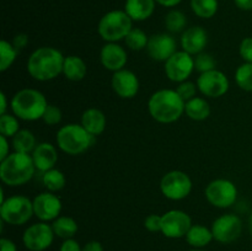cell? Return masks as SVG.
<instances>
[{
	"label": "cell",
	"mask_w": 252,
	"mask_h": 251,
	"mask_svg": "<svg viewBox=\"0 0 252 251\" xmlns=\"http://www.w3.org/2000/svg\"><path fill=\"white\" fill-rule=\"evenodd\" d=\"M65 57L54 47H39L27 61V71L38 81H49L63 73Z\"/></svg>",
	"instance_id": "1"
},
{
	"label": "cell",
	"mask_w": 252,
	"mask_h": 251,
	"mask_svg": "<svg viewBox=\"0 0 252 251\" xmlns=\"http://www.w3.org/2000/svg\"><path fill=\"white\" fill-rule=\"evenodd\" d=\"M185 101L176 90L161 89L150 96L148 111L159 123H174L185 113Z\"/></svg>",
	"instance_id": "2"
},
{
	"label": "cell",
	"mask_w": 252,
	"mask_h": 251,
	"mask_svg": "<svg viewBox=\"0 0 252 251\" xmlns=\"http://www.w3.org/2000/svg\"><path fill=\"white\" fill-rule=\"evenodd\" d=\"M33 160L30 154L14 152L10 153L0 161V179L2 184L16 187L27 184L34 175Z\"/></svg>",
	"instance_id": "3"
},
{
	"label": "cell",
	"mask_w": 252,
	"mask_h": 251,
	"mask_svg": "<svg viewBox=\"0 0 252 251\" xmlns=\"http://www.w3.org/2000/svg\"><path fill=\"white\" fill-rule=\"evenodd\" d=\"M47 106L48 102L46 96L36 89H21L12 96L10 101L12 113L19 120L27 121V122L37 121L43 117Z\"/></svg>",
	"instance_id": "4"
},
{
	"label": "cell",
	"mask_w": 252,
	"mask_h": 251,
	"mask_svg": "<svg viewBox=\"0 0 252 251\" xmlns=\"http://www.w3.org/2000/svg\"><path fill=\"white\" fill-rule=\"evenodd\" d=\"M94 135H91L81 125H65L57 132V145L63 153L69 155H79L85 153L93 145Z\"/></svg>",
	"instance_id": "5"
},
{
	"label": "cell",
	"mask_w": 252,
	"mask_h": 251,
	"mask_svg": "<svg viewBox=\"0 0 252 251\" xmlns=\"http://www.w3.org/2000/svg\"><path fill=\"white\" fill-rule=\"evenodd\" d=\"M133 29V20L128 16L125 10H112L101 17L97 31L107 43H117L125 39Z\"/></svg>",
	"instance_id": "6"
},
{
	"label": "cell",
	"mask_w": 252,
	"mask_h": 251,
	"mask_svg": "<svg viewBox=\"0 0 252 251\" xmlns=\"http://www.w3.org/2000/svg\"><path fill=\"white\" fill-rule=\"evenodd\" d=\"M33 214V201L21 194L9 197L0 204L1 220L10 225L26 224Z\"/></svg>",
	"instance_id": "7"
},
{
	"label": "cell",
	"mask_w": 252,
	"mask_h": 251,
	"mask_svg": "<svg viewBox=\"0 0 252 251\" xmlns=\"http://www.w3.org/2000/svg\"><path fill=\"white\" fill-rule=\"evenodd\" d=\"M160 191L171 201H181L189 197L192 191V180L186 172L172 170L162 176Z\"/></svg>",
	"instance_id": "8"
},
{
	"label": "cell",
	"mask_w": 252,
	"mask_h": 251,
	"mask_svg": "<svg viewBox=\"0 0 252 251\" xmlns=\"http://www.w3.org/2000/svg\"><path fill=\"white\" fill-rule=\"evenodd\" d=\"M206 198L217 208H229L236 202L238 188L230 180H213L206 188Z\"/></svg>",
	"instance_id": "9"
},
{
	"label": "cell",
	"mask_w": 252,
	"mask_h": 251,
	"mask_svg": "<svg viewBox=\"0 0 252 251\" xmlns=\"http://www.w3.org/2000/svg\"><path fill=\"white\" fill-rule=\"evenodd\" d=\"M53 228L46 221H39L30 225L22 235V243L30 251H44L53 244Z\"/></svg>",
	"instance_id": "10"
},
{
	"label": "cell",
	"mask_w": 252,
	"mask_h": 251,
	"mask_svg": "<svg viewBox=\"0 0 252 251\" xmlns=\"http://www.w3.org/2000/svg\"><path fill=\"white\" fill-rule=\"evenodd\" d=\"M214 240L221 244H230L240 238L243 231V221L236 214H223L212 224Z\"/></svg>",
	"instance_id": "11"
},
{
	"label": "cell",
	"mask_w": 252,
	"mask_h": 251,
	"mask_svg": "<svg viewBox=\"0 0 252 251\" xmlns=\"http://www.w3.org/2000/svg\"><path fill=\"white\" fill-rule=\"evenodd\" d=\"M165 74L174 83H182L194 70V58L185 51H177L165 62Z\"/></svg>",
	"instance_id": "12"
},
{
	"label": "cell",
	"mask_w": 252,
	"mask_h": 251,
	"mask_svg": "<svg viewBox=\"0 0 252 251\" xmlns=\"http://www.w3.org/2000/svg\"><path fill=\"white\" fill-rule=\"evenodd\" d=\"M161 218V233L169 239L184 238L192 226L191 217L180 209H171L162 214Z\"/></svg>",
	"instance_id": "13"
},
{
	"label": "cell",
	"mask_w": 252,
	"mask_h": 251,
	"mask_svg": "<svg viewBox=\"0 0 252 251\" xmlns=\"http://www.w3.org/2000/svg\"><path fill=\"white\" fill-rule=\"evenodd\" d=\"M197 88L201 94L207 97H220L225 95L229 90V79L223 71L214 69L199 74L197 79Z\"/></svg>",
	"instance_id": "14"
},
{
	"label": "cell",
	"mask_w": 252,
	"mask_h": 251,
	"mask_svg": "<svg viewBox=\"0 0 252 251\" xmlns=\"http://www.w3.org/2000/svg\"><path fill=\"white\" fill-rule=\"evenodd\" d=\"M34 216L41 221H51L59 217L62 212V201L53 192H43L33 199Z\"/></svg>",
	"instance_id": "15"
},
{
	"label": "cell",
	"mask_w": 252,
	"mask_h": 251,
	"mask_svg": "<svg viewBox=\"0 0 252 251\" xmlns=\"http://www.w3.org/2000/svg\"><path fill=\"white\" fill-rule=\"evenodd\" d=\"M148 54L157 62H166L176 53V39L169 33L153 34L147 46Z\"/></svg>",
	"instance_id": "16"
},
{
	"label": "cell",
	"mask_w": 252,
	"mask_h": 251,
	"mask_svg": "<svg viewBox=\"0 0 252 251\" xmlns=\"http://www.w3.org/2000/svg\"><path fill=\"white\" fill-rule=\"evenodd\" d=\"M111 85H112L113 91L122 98H133L139 91L138 76L128 69L115 71Z\"/></svg>",
	"instance_id": "17"
},
{
	"label": "cell",
	"mask_w": 252,
	"mask_h": 251,
	"mask_svg": "<svg viewBox=\"0 0 252 251\" xmlns=\"http://www.w3.org/2000/svg\"><path fill=\"white\" fill-rule=\"evenodd\" d=\"M100 61L103 68L115 73L121 69H125L128 62L127 51L118 43H112V42L106 43L101 48Z\"/></svg>",
	"instance_id": "18"
},
{
	"label": "cell",
	"mask_w": 252,
	"mask_h": 251,
	"mask_svg": "<svg viewBox=\"0 0 252 251\" xmlns=\"http://www.w3.org/2000/svg\"><path fill=\"white\" fill-rule=\"evenodd\" d=\"M207 43H208V34L201 26L189 27L185 30L181 36L182 51L187 52L191 56L202 53Z\"/></svg>",
	"instance_id": "19"
},
{
	"label": "cell",
	"mask_w": 252,
	"mask_h": 251,
	"mask_svg": "<svg viewBox=\"0 0 252 251\" xmlns=\"http://www.w3.org/2000/svg\"><path fill=\"white\" fill-rule=\"evenodd\" d=\"M32 160L36 170L41 172H46L53 169L54 165L58 161V152L57 148L51 143H41L34 148L31 153Z\"/></svg>",
	"instance_id": "20"
},
{
	"label": "cell",
	"mask_w": 252,
	"mask_h": 251,
	"mask_svg": "<svg viewBox=\"0 0 252 251\" xmlns=\"http://www.w3.org/2000/svg\"><path fill=\"white\" fill-rule=\"evenodd\" d=\"M106 123L105 113L98 108H88L81 116L80 125L94 137L100 135L106 129Z\"/></svg>",
	"instance_id": "21"
},
{
	"label": "cell",
	"mask_w": 252,
	"mask_h": 251,
	"mask_svg": "<svg viewBox=\"0 0 252 251\" xmlns=\"http://www.w3.org/2000/svg\"><path fill=\"white\" fill-rule=\"evenodd\" d=\"M155 4V0H126L125 11L133 21H144L153 15Z\"/></svg>",
	"instance_id": "22"
},
{
	"label": "cell",
	"mask_w": 252,
	"mask_h": 251,
	"mask_svg": "<svg viewBox=\"0 0 252 251\" xmlns=\"http://www.w3.org/2000/svg\"><path fill=\"white\" fill-rule=\"evenodd\" d=\"M186 241L193 249H202L209 245L212 240H214L212 229L207 228L202 224H192L189 233L186 234Z\"/></svg>",
	"instance_id": "23"
},
{
	"label": "cell",
	"mask_w": 252,
	"mask_h": 251,
	"mask_svg": "<svg viewBox=\"0 0 252 251\" xmlns=\"http://www.w3.org/2000/svg\"><path fill=\"white\" fill-rule=\"evenodd\" d=\"M88 73V66L83 58L78 56H68L64 59L63 74L71 81L83 80Z\"/></svg>",
	"instance_id": "24"
},
{
	"label": "cell",
	"mask_w": 252,
	"mask_h": 251,
	"mask_svg": "<svg viewBox=\"0 0 252 251\" xmlns=\"http://www.w3.org/2000/svg\"><path fill=\"white\" fill-rule=\"evenodd\" d=\"M185 113L193 121H204L211 116V106L203 97H193L185 103Z\"/></svg>",
	"instance_id": "25"
},
{
	"label": "cell",
	"mask_w": 252,
	"mask_h": 251,
	"mask_svg": "<svg viewBox=\"0 0 252 251\" xmlns=\"http://www.w3.org/2000/svg\"><path fill=\"white\" fill-rule=\"evenodd\" d=\"M52 228H53L56 236L63 239V240L73 239L79 230L75 219L66 216H59L58 218L54 219L53 223H52Z\"/></svg>",
	"instance_id": "26"
},
{
	"label": "cell",
	"mask_w": 252,
	"mask_h": 251,
	"mask_svg": "<svg viewBox=\"0 0 252 251\" xmlns=\"http://www.w3.org/2000/svg\"><path fill=\"white\" fill-rule=\"evenodd\" d=\"M36 147V138H34L33 133L31 130L20 129L12 137V148H14V152L30 154V153L33 152Z\"/></svg>",
	"instance_id": "27"
},
{
	"label": "cell",
	"mask_w": 252,
	"mask_h": 251,
	"mask_svg": "<svg viewBox=\"0 0 252 251\" xmlns=\"http://www.w3.org/2000/svg\"><path fill=\"white\" fill-rule=\"evenodd\" d=\"M42 182H43L44 187H46L49 192H58L64 188L66 179L61 170H57L53 167V169L43 172Z\"/></svg>",
	"instance_id": "28"
},
{
	"label": "cell",
	"mask_w": 252,
	"mask_h": 251,
	"mask_svg": "<svg viewBox=\"0 0 252 251\" xmlns=\"http://www.w3.org/2000/svg\"><path fill=\"white\" fill-rule=\"evenodd\" d=\"M191 9L201 19H211L218 11V0H191Z\"/></svg>",
	"instance_id": "29"
},
{
	"label": "cell",
	"mask_w": 252,
	"mask_h": 251,
	"mask_svg": "<svg viewBox=\"0 0 252 251\" xmlns=\"http://www.w3.org/2000/svg\"><path fill=\"white\" fill-rule=\"evenodd\" d=\"M186 25V15L180 10H171L165 16V26H166L167 31L171 33H179V32L185 31Z\"/></svg>",
	"instance_id": "30"
},
{
	"label": "cell",
	"mask_w": 252,
	"mask_h": 251,
	"mask_svg": "<svg viewBox=\"0 0 252 251\" xmlns=\"http://www.w3.org/2000/svg\"><path fill=\"white\" fill-rule=\"evenodd\" d=\"M17 54L19 52L12 43L2 39L0 42V71H6L14 64Z\"/></svg>",
	"instance_id": "31"
},
{
	"label": "cell",
	"mask_w": 252,
	"mask_h": 251,
	"mask_svg": "<svg viewBox=\"0 0 252 251\" xmlns=\"http://www.w3.org/2000/svg\"><path fill=\"white\" fill-rule=\"evenodd\" d=\"M125 42L128 48L132 49V51H142V49L147 48L149 38L143 30L132 29L125 38Z\"/></svg>",
	"instance_id": "32"
},
{
	"label": "cell",
	"mask_w": 252,
	"mask_h": 251,
	"mask_svg": "<svg viewBox=\"0 0 252 251\" xmlns=\"http://www.w3.org/2000/svg\"><path fill=\"white\" fill-rule=\"evenodd\" d=\"M20 130L19 118L12 113H5L0 115V134L5 135L6 138L14 137Z\"/></svg>",
	"instance_id": "33"
},
{
	"label": "cell",
	"mask_w": 252,
	"mask_h": 251,
	"mask_svg": "<svg viewBox=\"0 0 252 251\" xmlns=\"http://www.w3.org/2000/svg\"><path fill=\"white\" fill-rule=\"evenodd\" d=\"M235 81L241 90L252 91V63H244L236 69Z\"/></svg>",
	"instance_id": "34"
},
{
	"label": "cell",
	"mask_w": 252,
	"mask_h": 251,
	"mask_svg": "<svg viewBox=\"0 0 252 251\" xmlns=\"http://www.w3.org/2000/svg\"><path fill=\"white\" fill-rule=\"evenodd\" d=\"M217 66L216 59L213 58V56L209 53H202L197 54L194 57V70L198 71L199 74L206 73V71L214 70Z\"/></svg>",
	"instance_id": "35"
},
{
	"label": "cell",
	"mask_w": 252,
	"mask_h": 251,
	"mask_svg": "<svg viewBox=\"0 0 252 251\" xmlns=\"http://www.w3.org/2000/svg\"><path fill=\"white\" fill-rule=\"evenodd\" d=\"M175 90H176L177 94L181 96L182 100H184L185 102H187V101L196 97V94H197V90H198V88H197V84L186 80V81H182V83H179V85H177V88L175 89Z\"/></svg>",
	"instance_id": "36"
},
{
	"label": "cell",
	"mask_w": 252,
	"mask_h": 251,
	"mask_svg": "<svg viewBox=\"0 0 252 251\" xmlns=\"http://www.w3.org/2000/svg\"><path fill=\"white\" fill-rule=\"evenodd\" d=\"M43 122L48 126H56L58 125L59 122L62 121V111L61 108L57 107L54 105H49L47 106L46 111L43 113V117H42Z\"/></svg>",
	"instance_id": "37"
},
{
	"label": "cell",
	"mask_w": 252,
	"mask_h": 251,
	"mask_svg": "<svg viewBox=\"0 0 252 251\" xmlns=\"http://www.w3.org/2000/svg\"><path fill=\"white\" fill-rule=\"evenodd\" d=\"M161 223L162 218L161 216H158V214H150L145 218L144 220V226L147 230L152 231V233H158V231H161Z\"/></svg>",
	"instance_id": "38"
},
{
	"label": "cell",
	"mask_w": 252,
	"mask_h": 251,
	"mask_svg": "<svg viewBox=\"0 0 252 251\" xmlns=\"http://www.w3.org/2000/svg\"><path fill=\"white\" fill-rule=\"evenodd\" d=\"M239 52L245 63H252V37H246L241 41Z\"/></svg>",
	"instance_id": "39"
},
{
	"label": "cell",
	"mask_w": 252,
	"mask_h": 251,
	"mask_svg": "<svg viewBox=\"0 0 252 251\" xmlns=\"http://www.w3.org/2000/svg\"><path fill=\"white\" fill-rule=\"evenodd\" d=\"M29 36L26 33H19L14 37L11 43L17 49V52H21L22 49L26 48L27 44H29Z\"/></svg>",
	"instance_id": "40"
},
{
	"label": "cell",
	"mask_w": 252,
	"mask_h": 251,
	"mask_svg": "<svg viewBox=\"0 0 252 251\" xmlns=\"http://www.w3.org/2000/svg\"><path fill=\"white\" fill-rule=\"evenodd\" d=\"M59 251H83V248L74 239H66L62 243Z\"/></svg>",
	"instance_id": "41"
},
{
	"label": "cell",
	"mask_w": 252,
	"mask_h": 251,
	"mask_svg": "<svg viewBox=\"0 0 252 251\" xmlns=\"http://www.w3.org/2000/svg\"><path fill=\"white\" fill-rule=\"evenodd\" d=\"M10 145L5 135H0V161L10 154Z\"/></svg>",
	"instance_id": "42"
},
{
	"label": "cell",
	"mask_w": 252,
	"mask_h": 251,
	"mask_svg": "<svg viewBox=\"0 0 252 251\" xmlns=\"http://www.w3.org/2000/svg\"><path fill=\"white\" fill-rule=\"evenodd\" d=\"M0 251H17V248L12 240L1 238L0 239Z\"/></svg>",
	"instance_id": "43"
},
{
	"label": "cell",
	"mask_w": 252,
	"mask_h": 251,
	"mask_svg": "<svg viewBox=\"0 0 252 251\" xmlns=\"http://www.w3.org/2000/svg\"><path fill=\"white\" fill-rule=\"evenodd\" d=\"M83 251H103V246L98 241L91 240L83 246Z\"/></svg>",
	"instance_id": "44"
},
{
	"label": "cell",
	"mask_w": 252,
	"mask_h": 251,
	"mask_svg": "<svg viewBox=\"0 0 252 251\" xmlns=\"http://www.w3.org/2000/svg\"><path fill=\"white\" fill-rule=\"evenodd\" d=\"M234 2L239 9L245 10V11L252 10V0H234Z\"/></svg>",
	"instance_id": "45"
},
{
	"label": "cell",
	"mask_w": 252,
	"mask_h": 251,
	"mask_svg": "<svg viewBox=\"0 0 252 251\" xmlns=\"http://www.w3.org/2000/svg\"><path fill=\"white\" fill-rule=\"evenodd\" d=\"M155 1H157L159 5H161V6L174 7V6H177L182 0H155Z\"/></svg>",
	"instance_id": "46"
},
{
	"label": "cell",
	"mask_w": 252,
	"mask_h": 251,
	"mask_svg": "<svg viewBox=\"0 0 252 251\" xmlns=\"http://www.w3.org/2000/svg\"><path fill=\"white\" fill-rule=\"evenodd\" d=\"M7 110L6 95L4 93H0V115H5Z\"/></svg>",
	"instance_id": "47"
},
{
	"label": "cell",
	"mask_w": 252,
	"mask_h": 251,
	"mask_svg": "<svg viewBox=\"0 0 252 251\" xmlns=\"http://www.w3.org/2000/svg\"><path fill=\"white\" fill-rule=\"evenodd\" d=\"M250 231H251V234H252V216L250 217Z\"/></svg>",
	"instance_id": "48"
},
{
	"label": "cell",
	"mask_w": 252,
	"mask_h": 251,
	"mask_svg": "<svg viewBox=\"0 0 252 251\" xmlns=\"http://www.w3.org/2000/svg\"><path fill=\"white\" fill-rule=\"evenodd\" d=\"M189 251H206V250H202V249H192V250Z\"/></svg>",
	"instance_id": "49"
}]
</instances>
